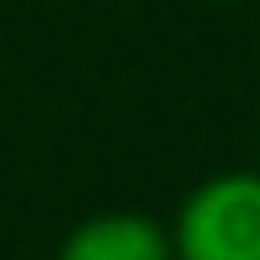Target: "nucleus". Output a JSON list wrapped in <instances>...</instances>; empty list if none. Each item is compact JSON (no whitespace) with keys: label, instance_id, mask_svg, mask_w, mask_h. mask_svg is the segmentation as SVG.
Segmentation results:
<instances>
[{"label":"nucleus","instance_id":"f257e3e1","mask_svg":"<svg viewBox=\"0 0 260 260\" xmlns=\"http://www.w3.org/2000/svg\"><path fill=\"white\" fill-rule=\"evenodd\" d=\"M175 260H260V170H218L170 218Z\"/></svg>","mask_w":260,"mask_h":260},{"label":"nucleus","instance_id":"7ed1b4c3","mask_svg":"<svg viewBox=\"0 0 260 260\" xmlns=\"http://www.w3.org/2000/svg\"><path fill=\"white\" fill-rule=\"evenodd\" d=\"M218 6H234V0H218Z\"/></svg>","mask_w":260,"mask_h":260},{"label":"nucleus","instance_id":"f03ea898","mask_svg":"<svg viewBox=\"0 0 260 260\" xmlns=\"http://www.w3.org/2000/svg\"><path fill=\"white\" fill-rule=\"evenodd\" d=\"M53 260H175L170 223L138 207H106L64 234Z\"/></svg>","mask_w":260,"mask_h":260}]
</instances>
